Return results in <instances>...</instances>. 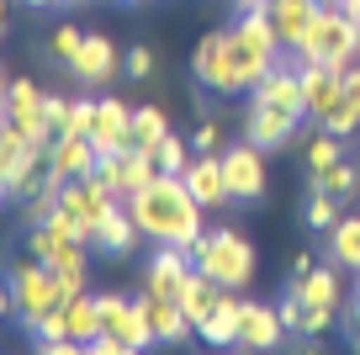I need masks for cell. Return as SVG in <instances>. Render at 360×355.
I'll list each match as a JSON object with an SVG mask.
<instances>
[{
  "label": "cell",
  "instance_id": "17",
  "mask_svg": "<svg viewBox=\"0 0 360 355\" xmlns=\"http://www.w3.org/2000/svg\"><path fill=\"white\" fill-rule=\"evenodd\" d=\"M186 276H191V249H180V244H159L154 266H148V276H143V292H154V297H180Z\"/></svg>",
  "mask_w": 360,
  "mask_h": 355
},
{
  "label": "cell",
  "instance_id": "47",
  "mask_svg": "<svg viewBox=\"0 0 360 355\" xmlns=\"http://www.w3.org/2000/svg\"><path fill=\"white\" fill-rule=\"evenodd\" d=\"M27 6H37V11H43V6H53V0H27Z\"/></svg>",
  "mask_w": 360,
  "mask_h": 355
},
{
  "label": "cell",
  "instance_id": "33",
  "mask_svg": "<svg viewBox=\"0 0 360 355\" xmlns=\"http://www.w3.org/2000/svg\"><path fill=\"white\" fill-rule=\"evenodd\" d=\"M307 223H313V228H334L339 223V197H328V191L313 186V197H307Z\"/></svg>",
  "mask_w": 360,
  "mask_h": 355
},
{
  "label": "cell",
  "instance_id": "15",
  "mask_svg": "<svg viewBox=\"0 0 360 355\" xmlns=\"http://www.w3.org/2000/svg\"><path fill=\"white\" fill-rule=\"evenodd\" d=\"M196 80H202L207 90H238V75H233V48H228V32H212L202 37V48H196Z\"/></svg>",
  "mask_w": 360,
  "mask_h": 355
},
{
  "label": "cell",
  "instance_id": "41",
  "mask_svg": "<svg viewBox=\"0 0 360 355\" xmlns=\"http://www.w3.org/2000/svg\"><path fill=\"white\" fill-rule=\"evenodd\" d=\"M6 313H16V292H11V281H0V318Z\"/></svg>",
  "mask_w": 360,
  "mask_h": 355
},
{
  "label": "cell",
  "instance_id": "21",
  "mask_svg": "<svg viewBox=\"0 0 360 355\" xmlns=\"http://www.w3.org/2000/svg\"><path fill=\"white\" fill-rule=\"evenodd\" d=\"M270 27H276V37H281V48H297L307 37V27H313V16L323 11L318 0H270Z\"/></svg>",
  "mask_w": 360,
  "mask_h": 355
},
{
  "label": "cell",
  "instance_id": "9",
  "mask_svg": "<svg viewBox=\"0 0 360 355\" xmlns=\"http://www.w3.org/2000/svg\"><path fill=\"white\" fill-rule=\"evenodd\" d=\"M297 133V111H286V106H270V101H249V111H244V138L255 149H281L286 138Z\"/></svg>",
  "mask_w": 360,
  "mask_h": 355
},
{
  "label": "cell",
  "instance_id": "7",
  "mask_svg": "<svg viewBox=\"0 0 360 355\" xmlns=\"http://www.w3.org/2000/svg\"><path fill=\"white\" fill-rule=\"evenodd\" d=\"M101 334H112V340L122 344V355L154 344V329H148L143 308H138V302H127V297H112V292L101 297Z\"/></svg>",
  "mask_w": 360,
  "mask_h": 355
},
{
  "label": "cell",
  "instance_id": "31",
  "mask_svg": "<svg viewBox=\"0 0 360 355\" xmlns=\"http://www.w3.org/2000/svg\"><path fill=\"white\" fill-rule=\"evenodd\" d=\"M64 239H69V233L53 228V223H32V233H27V249H32V260H53Z\"/></svg>",
  "mask_w": 360,
  "mask_h": 355
},
{
  "label": "cell",
  "instance_id": "45",
  "mask_svg": "<svg viewBox=\"0 0 360 355\" xmlns=\"http://www.w3.org/2000/svg\"><path fill=\"white\" fill-rule=\"evenodd\" d=\"M6 197H11V186H6V170H0V201H6Z\"/></svg>",
  "mask_w": 360,
  "mask_h": 355
},
{
  "label": "cell",
  "instance_id": "29",
  "mask_svg": "<svg viewBox=\"0 0 360 355\" xmlns=\"http://www.w3.org/2000/svg\"><path fill=\"white\" fill-rule=\"evenodd\" d=\"M313 186L318 191H328V197H339V201H349L360 191V170L355 165H345V159H334L328 170H313Z\"/></svg>",
  "mask_w": 360,
  "mask_h": 355
},
{
  "label": "cell",
  "instance_id": "1",
  "mask_svg": "<svg viewBox=\"0 0 360 355\" xmlns=\"http://www.w3.org/2000/svg\"><path fill=\"white\" fill-rule=\"evenodd\" d=\"M127 212H133L138 233H148L154 244L191 249L202 239V201L191 197V186L180 175H154L143 191L127 197Z\"/></svg>",
  "mask_w": 360,
  "mask_h": 355
},
{
  "label": "cell",
  "instance_id": "18",
  "mask_svg": "<svg viewBox=\"0 0 360 355\" xmlns=\"http://www.w3.org/2000/svg\"><path fill=\"white\" fill-rule=\"evenodd\" d=\"M281 313L265 302H238V350H270L281 340Z\"/></svg>",
  "mask_w": 360,
  "mask_h": 355
},
{
  "label": "cell",
  "instance_id": "48",
  "mask_svg": "<svg viewBox=\"0 0 360 355\" xmlns=\"http://www.w3.org/2000/svg\"><path fill=\"white\" fill-rule=\"evenodd\" d=\"M0 117H6V90H0Z\"/></svg>",
  "mask_w": 360,
  "mask_h": 355
},
{
  "label": "cell",
  "instance_id": "6",
  "mask_svg": "<svg viewBox=\"0 0 360 355\" xmlns=\"http://www.w3.org/2000/svg\"><path fill=\"white\" fill-rule=\"evenodd\" d=\"M6 117L27 133L32 149L53 144V127H48V96L32 85V80H11V85H6Z\"/></svg>",
  "mask_w": 360,
  "mask_h": 355
},
{
  "label": "cell",
  "instance_id": "14",
  "mask_svg": "<svg viewBox=\"0 0 360 355\" xmlns=\"http://www.w3.org/2000/svg\"><path fill=\"white\" fill-rule=\"evenodd\" d=\"M138 308H143V318H148V329H154L159 344H186V340H191L196 323L186 318L180 297H154V292H143V297H138Z\"/></svg>",
  "mask_w": 360,
  "mask_h": 355
},
{
  "label": "cell",
  "instance_id": "40",
  "mask_svg": "<svg viewBox=\"0 0 360 355\" xmlns=\"http://www.w3.org/2000/svg\"><path fill=\"white\" fill-rule=\"evenodd\" d=\"M345 101L360 111V64H349V69H345Z\"/></svg>",
  "mask_w": 360,
  "mask_h": 355
},
{
  "label": "cell",
  "instance_id": "28",
  "mask_svg": "<svg viewBox=\"0 0 360 355\" xmlns=\"http://www.w3.org/2000/svg\"><path fill=\"white\" fill-rule=\"evenodd\" d=\"M196 334H202V344H238V297H228V292H223L217 313H212Z\"/></svg>",
  "mask_w": 360,
  "mask_h": 355
},
{
  "label": "cell",
  "instance_id": "32",
  "mask_svg": "<svg viewBox=\"0 0 360 355\" xmlns=\"http://www.w3.org/2000/svg\"><path fill=\"white\" fill-rule=\"evenodd\" d=\"M154 159H159V175H180V170L191 165V149H186V144H180L175 133H169L165 144L154 149Z\"/></svg>",
  "mask_w": 360,
  "mask_h": 355
},
{
  "label": "cell",
  "instance_id": "42",
  "mask_svg": "<svg viewBox=\"0 0 360 355\" xmlns=\"http://www.w3.org/2000/svg\"><path fill=\"white\" fill-rule=\"evenodd\" d=\"M345 329H349V340H355V344H360V302H355V308H349V313H345Z\"/></svg>",
  "mask_w": 360,
  "mask_h": 355
},
{
  "label": "cell",
  "instance_id": "30",
  "mask_svg": "<svg viewBox=\"0 0 360 355\" xmlns=\"http://www.w3.org/2000/svg\"><path fill=\"white\" fill-rule=\"evenodd\" d=\"M133 138H138V149H148V154H154V149L169 138V117H165L159 106H138V111H133Z\"/></svg>",
  "mask_w": 360,
  "mask_h": 355
},
{
  "label": "cell",
  "instance_id": "26",
  "mask_svg": "<svg viewBox=\"0 0 360 355\" xmlns=\"http://www.w3.org/2000/svg\"><path fill=\"white\" fill-rule=\"evenodd\" d=\"M64 323H69V334H75L79 344H90L96 334H101V297H69L64 302Z\"/></svg>",
  "mask_w": 360,
  "mask_h": 355
},
{
  "label": "cell",
  "instance_id": "22",
  "mask_svg": "<svg viewBox=\"0 0 360 355\" xmlns=\"http://www.w3.org/2000/svg\"><path fill=\"white\" fill-rule=\"evenodd\" d=\"M281 323H286L292 334H302V340H313V334H328V323H334V308H323V302H307V297H297V292H286Z\"/></svg>",
  "mask_w": 360,
  "mask_h": 355
},
{
  "label": "cell",
  "instance_id": "44",
  "mask_svg": "<svg viewBox=\"0 0 360 355\" xmlns=\"http://www.w3.org/2000/svg\"><path fill=\"white\" fill-rule=\"evenodd\" d=\"M345 11H349V16H355V22H360V0H345Z\"/></svg>",
  "mask_w": 360,
  "mask_h": 355
},
{
  "label": "cell",
  "instance_id": "5",
  "mask_svg": "<svg viewBox=\"0 0 360 355\" xmlns=\"http://www.w3.org/2000/svg\"><path fill=\"white\" fill-rule=\"evenodd\" d=\"M11 292H16V313H22L27 329H32L37 318H48L53 308H64V287H58V276H53L48 260H37V266H16Z\"/></svg>",
  "mask_w": 360,
  "mask_h": 355
},
{
  "label": "cell",
  "instance_id": "27",
  "mask_svg": "<svg viewBox=\"0 0 360 355\" xmlns=\"http://www.w3.org/2000/svg\"><path fill=\"white\" fill-rule=\"evenodd\" d=\"M328 260L360 270V218H339L334 228H328Z\"/></svg>",
  "mask_w": 360,
  "mask_h": 355
},
{
  "label": "cell",
  "instance_id": "10",
  "mask_svg": "<svg viewBox=\"0 0 360 355\" xmlns=\"http://www.w3.org/2000/svg\"><path fill=\"white\" fill-rule=\"evenodd\" d=\"M96 165H101V154L79 133H58L48 144V175L53 180H85V175H96Z\"/></svg>",
  "mask_w": 360,
  "mask_h": 355
},
{
  "label": "cell",
  "instance_id": "4",
  "mask_svg": "<svg viewBox=\"0 0 360 355\" xmlns=\"http://www.w3.org/2000/svg\"><path fill=\"white\" fill-rule=\"evenodd\" d=\"M191 260L202 276H212L217 287L238 292L249 276H255V249H249V239H238L233 228H217V233H202L191 244Z\"/></svg>",
  "mask_w": 360,
  "mask_h": 355
},
{
  "label": "cell",
  "instance_id": "2",
  "mask_svg": "<svg viewBox=\"0 0 360 355\" xmlns=\"http://www.w3.org/2000/svg\"><path fill=\"white\" fill-rule=\"evenodd\" d=\"M228 48H233V75H238V90H255L259 80L276 69V54H281V37L270 27V11H244L233 27H228Z\"/></svg>",
  "mask_w": 360,
  "mask_h": 355
},
{
  "label": "cell",
  "instance_id": "13",
  "mask_svg": "<svg viewBox=\"0 0 360 355\" xmlns=\"http://www.w3.org/2000/svg\"><path fill=\"white\" fill-rule=\"evenodd\" d=\"M180 180L191 186V197L202 201V207H223V201H233V191H228V170H223V154H196L191 165L180 170Z\"/></svg>",
  "mask_w": 360,
  "mask_h": 355
},
{
  "label": "cell",
  "instance_id": "36",
  "mask_svg": "<svg viewBox=\"0 0 360 355\" xmlns=\"http://www.w3.org/2000/svg\"><path fill=\"white\" fill-rule=\"evenodd\" d=\"M90 127H96V101H69V133L90 138Z\"/></svg>",
  "mask_w": 360,
  "mask_h": 355
},
{
  "label": "cell",
  "instance_id": "43",
  "mask_svg": "<svg viewBox=\"0 0 360 355\" xmlns=\"http://www.w3.org/2000/svg\"><path fill=\"white\" fill-rule=\"evenodd\" d=\"M233 6H244V11H259V6H270V0H233Z\"/></svg>",
  "mask_w": 360,
  "mask_h": 355
},
{
  "label": "cell",
  "instance_id": "20",
  "mask_svg": "<svg viewBox=\"0 0 360 355\" xmlns=\"http://www.w3.org/2000/svg\"><path fill=\"white\" fill-rule=\"evenodd\" d=\"M302 85H307V117H318V123H323L328 111L339 106V96H345V69L302 64Z\"/></svg>",
  "mask_w": 360,
  "mask_h": 355
},
{
  "label": "cell",
  "instance_id": "37",
  "mask_svg": "<svg viewBox=\"0 0 360 355\" xmlns=\"http://www.w3.org/2000/svg\"><path fill=\"white\" fill-rule=\"evenodd\" d=\"M122 69L133 80H143V75H154V48H127V58H122Z\"/></svg>",
  "mask_w": 360,
  "mask_h": 355
},
{
  "label": "cell",
  "instance_id": "51",
  "mask_svg": "<svg viewBox=\"0 0 360 355\" xmlns=\"http://www.w3.org/2000/svg\"><path fill=\"white\" fill-rule=\"evenodd\" d=\"M133 6H143V0H133Z\"/></svg>",
  "mask_w": 360,
  "mask_h": 355
},
{
  "label": "cell",
  "instance_id": "11",
  "mask_svg": "<svg viewBox=\"0 0 360 355\" xmlns=\"http://www.w3.org/2000/svg\"><path fill=\"white\" fill-rule=\"evenodd\" d=\"M259 154H265V149H255L249 138H244V144H233V149L223 154L228 191H233L238 201H259V197H265V159H259Z\"/></svg>",
  "mask_w": 360,
  "mask_h": 355
},
{
  "label": "cell",
  "instance_id": "49",
  "mask_svg": "<svg viewBox=\"0 0 360 355\" xmlns=\"http://www.w3.org/2000/svg\"><path fill=\"white\" fill-rule=\"evenodd\" d=\"M334 6H345V0H334Z\"/></svg>",
  "mask_w": 360,
  "mask_h": 355
},
{
  "label": "cell",
  "instance_id": "35",
  "mask_svg": "<svg viewBox=\"0 0 360 355\" xmlns=\"http://www.w3.org/2000/svg\"><path fill=\"white\" fill-rule=\"evenodd\" d=\"M79 43H85V32H79V27H58V32H53V43H48V54H53L58 64H69V58L79 54Z\"/></svg>",
  "mask_w": 360,
  "mask_h": 355
},
{
  "label": "cell",
  "instance_id": "24",
  "mask_svg": "<svg viewBox=\"0 0 360 355\" xmlns=\"http://www.w3.org/2000/svg\"><path fill=\"white\" fill-rule=\"evenodd\" d=\"M133 239H138V223H133V212H127V207H112L101 223H96V244H101L106 255H127Z\"/></svg>",
  "mask_w": 360,
  "mask_h": 355
},
{
  "label": "cell",
  "instance_id": "46",
  "mask_svg": "<svg viewBox=\"0 0 360 355\" xmlns=\"http://www.w3.org/2000/svg\"><path fill=\"white\" fill-rule=\"evenodd\" d=\"M0 37H6V0H0Z\"/></svg>",
  "mask_w": 360,
  "mask_h": 355
},
{
  "label": "cell",
  "instance_id": "50",
  "mask_svg": "<svg viewBox=\"0 0 360 355\" xmlns=\"http://www.w3.org/2000/svg\"><path fill=\"white\" fill-rule=\"evenodd\" d=\"M0 85H6V75H0Z\"/></svg>",
  "mask_w": 360,
  "mask_h": 355
},
{
  "label": "cell",
  "instance_id": "39",
  "mask_svg": "<svg viewBox=\"0 0 360 355\" xmlns=\"http://www.w3.org/2000/svg\"><path fill=\"white\" fill-rule=\"evenodd\" d=\"M217 138H223V127H217V123H202V127H196V149H202V154H212Z\"/></svg>",
  "mask_w": 360,
  "mask_h": 355
},
{
  "label": "cell",
  "instance_id": "16",
  "mask_svg": "<svg viewBox=\"0 0 360 355\" xmlns=\"http://www.w3.org/2000/svg\"><path fill=\"white\" fill-rule=\"evenodd\" d=\"M259 101H270V106H286L297 111V117H307V85H302V64H276L265 80L255 85Z\"/></svg>",
  "mask_w": 360,
  "mask_h": 355
},
{
  "label": "cell",
  "instance_id": "8",
  "mask_svg": "<svg viewBox=\"0 0 360 355\" xmlns=\"http://www.w3.org/2000/svg\"><path fill=\"white\" fill-rule=\"evenodd\" d=\"M96 175L112 180L117 197H133V191H143L148 180L159 175V159L148 154V149H122V154H101V165H96Z\"/></svg>",
  "mask_w": 360,
  "mask_h": 355
},
{
  "label": "cell",
  "instance_id": "38",
  "mask_svg": "<svg viewBox=\"0 0 360 355\" xmlns=\"http://www.w3.org/2000/svg\"><path fill=\"white\" fill-rule=\"evenodd\" d=\"M48 127H53V138L69 133V101H53V96H48Z\"/></svg>",
  "mask_w": 360,
  "mask_h": 355
},
{
  "label": "cell",
  "instance_id": "12",
  "mask_svg": "<svg viewBox=\"0 0 360 355\" xmlns=\"http://www.w3.org/2000/svg\"><path fill=\"white\" fill-rule=\"evenodd\" d=\"M90 144H96V154H122V149H133V111L122 106L117 96L96 101V127H90Z\"/></svg>",
  "mask_w": 360,
  "mask_h": 355
},
{
  "label": "cell",
  "instance_id": "34",
  "mask_svg": "<svg viewBox=\"0 0 360 355\" xmlns=\"http://www.w3.org/2000/svg\"><path fill=\"white\" fill-rule=\"evenodd\" d=\"M334 159H339V133H328V127H323V133L307 144V170H328Z\"/></svg>",
  "mask_w": 360,
  "mask_h": 355
},
{
  "label": "cell",
  "instance_id": "23",
  "mask_svg": "<svg viewBox=\"0 0 360 355\" xmlns=\"http://www.w3.org/2000/svg\"><path fill=\"white\" fill-rule=\"evenodd\" d=\"M223 292L228 287H217L212 276H202V270H191V276H186V287H180V308H186V318L196 323V329H202L207 318H212L217 313V302H223Z\"/></svg>",
  "mask_w": 360,
  "mask_h": 355
},
{
  "label": "cell",
  "instance_id": "19",
  "mask_svg": "<svg viewBox=\"0 0 360 355\" xmlns=\"http://www.w3.org/2000/svg\"><path fill=\"white\" fill-rule=\"evenodd\" d=\"M69 75H75L79 85H101V80H112V75H117V48H112V37L85 32L79 54L69 58Z\"/></svg>",
  "mask_w": 360,
  "mask_h": 355
},
{
  "label": "cell",
  "instance_id": "25",
  "mask_svg": "<svg viewBox=\"0 0 360 355\" xmlns=\"http://www.w3.org/2000/svg\"><path fill=\"white\" fill-rule=\"evenodd\" d=\"M286 292H297V297H307V302H323V308H339V297H345L339 270H323V266H313L307 276H292Z\"/></svg>",
  "mask_w": 360,
  "mask_h": 355
},
{
  "label": "cell",
  "instance_id": "3",
  "mask_svg": "<svg viewBox=\"0 0 360 355\" xmlns=\"http://www.w3.org/2000/svg\"><path fill=\"white\" fill-rule=\"evenodd\" d=\"M360 58V22L345 6H323L307 27V37L297 43V64H328V69H349Z\"/></svg>",
  "mask_w": 360,
  "mask_h": 355
}]
</instances>
